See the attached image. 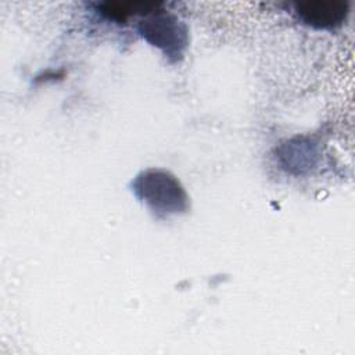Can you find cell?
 <instances>
[{
    "mask_svg": "<svg viewBox=\"0 0 355 355\" xmlns=\"http://www.w3.org/2000/svg\"><path fill=\"white\" fill-rule=\"evenodd\" d=\"M298 14L304 21L319 28H330L338 25L345 14L347 4L333 1H311L297 6Z\"/></svg>",
    "mask_w": 355,
    "mask_h": 355,
    "instance_id": "cell-1",
    "label": "cell"
}]
</instances>
